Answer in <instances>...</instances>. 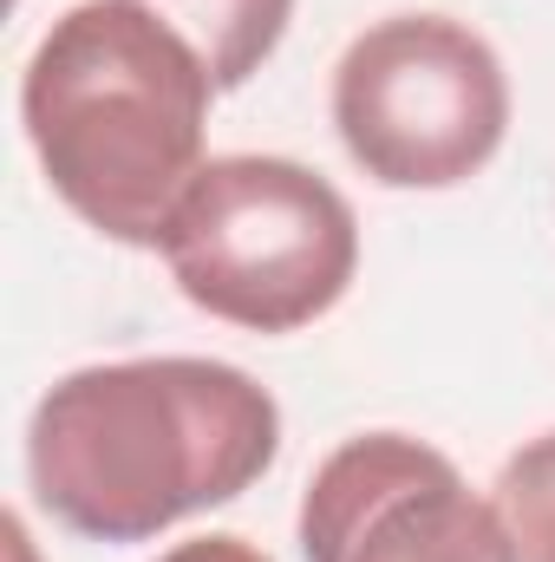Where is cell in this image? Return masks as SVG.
I'll use <instances>...</instances> for the list:
<instances>
[{
  "instance_id": "obj_6",
  "label": "cell",
  "mask_w": 555,
  "mask_h": 562,
  "mask_svg": "<svg viewBox=\"0 0 555 562\" xmlns=\"http://www.w3.org/2000/svg\"><path fill=\"white\" fill-rule=\"evenodd\" d=\"M150 13H163L209 66L216 92H236L262 72V59L281 46L294 0H144Z\"/></svg>"
},
{
  "instance_id": "obj_2",
  "label": "cell",
  "mask_w": 555,
  "mask_h": 562,
  "mask_svg": "<svg viewBox=\"0 0 555 562\" xmlns=\"http://www.w3.org/2000/svg\"><path fill=\"white\" fill-rule=\"evenodd\" d=\"M216 79L144 0L66 7L26 59L20 119L59 203L125 249H157L177 196L209 164Z\"/></svg>"
},
{
  "instance_id": "obj_4",
  "label": "cell",
  "mask_w": 555,
  "mask_h": 562,
  "mask_svg": "<svg viewBox=\"0 0 555 562\" xmlns=\"http://www.w3.org/2000/svg\"><path fill=\"white\" fill-rule=\"evenodd\" d=\"M347 157L386 190L471 183L510 132V79L484 33L451 13H393L333 66Z\"/></svg>"
},
{
  "instance_id": "obj_3",
  "label": "cell",
  "mask_w": 555,
  "mask_h": 562,
  "mask_svg": "<svg viewBox=\"0 0 555 562\" xmlns=\"http://www.w3.org/2000/svg\"><path fill=\"white\" fill-rule=\"evenodd\" d=\"M157 249L190 307L249 334H294L347 294L360 223L320 170L242 150L190 177Z\"/></svg>"
},
{
  "instance_id": "obj_1",
  "label": "cell",
  "mask_w": 555,
  "mask_h": 562,
  "mask_svg": "<svg viewBox=\"0 0 555 562\" xmlns=\"http://www.w3.org/2000/svg\"><path fill=\"white\" fill-rule=\"evenodd\" d=\"M281 445V413L229 360H112L79 367L26 425V477L53 524L92 543L157 530L242 497Z\"/></svg>"
},
{
  "instance_id": "obj_5",
  "label": "cell",
  "mask_w": 555,
  "mask_h": 562,
  "mask_svg": "<svg viewBox=\"0 0 555 562\" xmlns=\"http://www.w3.org/2000/svg\"><path fill=\"white\" fill-rule=\"evenodd\" d=\"M307 562H517L490 497L457 464L406 431H360L307 477Z\"/></svg>"
},
{
  "instance_id": "obj_7",
  "label": "cell",
  "mask_w": 555,
  "mask_h": 562,
  "mask_svg": "<svg viewBox=\"0 0 555 562\" xmlns=\"http://www.w3.org/2000/svg\"><path fill=\"white\" fill-rule=\"evenodd\" d=\"M490 504L510 530L517 562H555V431L510 451V464L497 471Z\"/></svg>"
},
{
  "instance_id": "obj_8",
  "label": "cell",
  "mask_w": 555,
  "mask_h": 562,
  "mask_svg": "<svg viewBox=\"0 0 555 562\" xmlns=\"http://www.w3.org/2000/svg\"><path fill=\"white\" fill-rule=\"evenodd\" d=\"M157 562H269V557L256 543H242V537H190V543L163 550Z\"/></svg>"
}]
</instances>
